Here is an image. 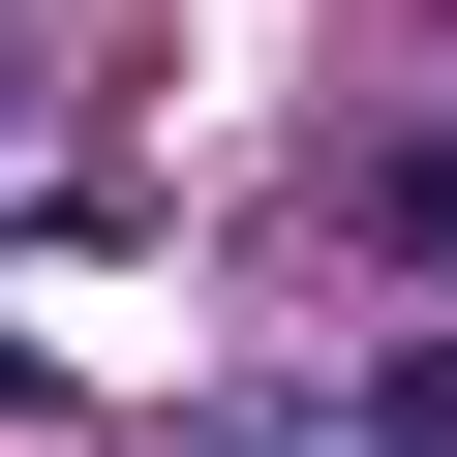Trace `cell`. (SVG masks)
I'll use <instances>...</instances> for the list:
<instances>
[{
  "instance_id": "obj_2",
  "label": "cell",
  "mask_w": 457,
  "mask_h": 457,
  "mask_svg": "<svg viewBox=\"0 0 457 457\" xmlns=\"http://www.w3.org/2000/svg\"><path fill=\"white\" fill-rule=\"evenodd\" d=\"M366 457H457V336H396V366H366Z\"/></svg>"
},
{
  "instance_id": "obj_1",
  "label": "cell",
  "mask_w": 457,
  "mask_h": 457,
  "mask_svg": "<svg viewBox=\"0 0 457 457\" xmlns=\"http://www.w3.org/2000/svg\"><path fill=\"white\" fill-rule=\"evenodd\" d=\"M336 245H396V275H457V122H366V183H336Z\"/></svg>"
}]
</instances>
